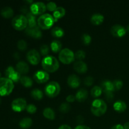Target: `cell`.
Masks as SVG:
<instances>
[{
	"label": "cell",
	"mask_w": 129,
	"mask_h": 129,
	"mask_svg": "<svg viewBox=\"0 0 129 129\" xmlns=\"http://www.w3.org/2000/svg\"><path fill=\"white\" fill-rule=\"evenodd\" d=\"M94 83V79L91 76H88L84 79V83L86 86H91Z\"/></svg>",
	"instance_id": "ab89813d"
},
{
	"label": "cell",
	"mask_w": 129,
	"mask_h": 129,
	"mask_svg": "<svg viewBox=\"0 0 129 129\" xmlns=\"http://www.w3.org/2000/svg\"><path fill=\"white\" fill-rule=\"evenodd\" d=\"M88 91H87L86 89H84V88H81V89H80L79 90H78L75 95L76 100L77 101H78L79 102H84V101L88 98Z\"/></svg>",
	"instance_id": "ac0fdd59"
},
{
	"label": "cell",
	"mask_w": 129,
	"mask_h": 129,
	"mask_svg": "<svg viewBox=\"0 0 129 129\" xmlns=\"http://www.w3.org/2000/svg\"><path fill=\"white\" fill-rule=\"evenodd\" d=\"M21 84L24 87H26V88H30V87L32 86L33 85V80L31 78H30V77H28L26 76H23L21 77L20 80Z\"/></svg>",
	"instance_id": "4316f807"
},
{
	"label": "cell",
	"mask_w": 129,
	"mask_h": 129,
	"mask_svg": "<svg viewBox=\"0 0 129 129\" xmlns=\"http://www.w3.org/2000/svg\"><path fill=\"white\" fill-rule=\"evenodd\" d=\"M14 57H16V59H18V58L20 57V56H19L18 53H17V52L15 53V54H14Z\"/></svg>",
	"instance_id": "c3c4849f"
},
{
	"label": "cell",
	"mask_w": 129,
	"mask_h": 129,
	"mask_svg": "<svg viewBox=\"0 0 129 129\" xmlns=\"http://www.w3.org/2000/svg\"><path fill=\"white\" fill-rule=\"evenodd\" d=\"M26 102L24 98H18L14 100L11 103V108L16 112H21L26 109Z\"/></svg>",
	"instance_id": "ba28073f"
},
{
	"label": "cell",
	"mask_w": 129,
	"mask_h": 129,
	"mask_svg": "<svg viewBox=\"0 0 129 129\" xmlns=\"http://www.w3.org/2000/svg\"><path fill=\"white\" fill-rule=\"evenodd\" d=\"M81 40L83 44L86 45H88L91 42V37L88 34H84L81 37Z\"/></svg>",
	"instance_id": "d6a6232c"
},
{
	"label": "cell",
	"mask_w": 129,
	"mask_h": 129,
	"mask_svg": "<svg viewBox=\"0 0 129 129\" xmlns=\"http://www.w3.org/2000/svg\"><path fill=\"white\" fill-rule=\"evenodd\" d=\"M74 69L79 74H84L88 71V66L82 60H77L74 64Z\"/></svg>",
	"instance_id": "2e32d148"
},
{
	"label": "cell",
	"mask_w": 129,
	"mask_h": 129,
	"mask_svg": "<svg viewBox=\"0 0 129 129\" xmlns=\"http://www.w3.org/2000/svg\"><path fill=\"white\" fill-rule=\"evenodd\" d=\"M71 107L69 105V103H63L59 107V110L61 113H66L68 112H69V111L70 110Z\"/></svg>",
	"instance_id": "1f68e13d"
},
{
	"label": "cell",
	"mask_w": 129,
	"mask_h": 129,
	"mask_svg": "<svg viewBox=\"0 0 129 129\" xmlns=\"http://www.w3.org/2000/svg\"><path fill=\"white\" fill-rule=\"evenodd\" d=\"M46 7L47 9L49 11H52L54 12L55 10L57 9V5L55 3L52 2V1H50V2H49L46 5Z\"/></svg>",
	"instance_id": "f35d334b"
},
{
	"label": "cell",
	"mask_w": 129,
	"mask_h": 129,
	"mask_svg": "<svg viewBox=\"0 0 129 129\" xmlns=\"http://www.w3.org/2000/svg\"><path fill=\"white\" fill-rule=\"evenodd\" d=\"M12 26L16 30H23L28 26V20L26 16L18 15L15 16L11 21Z\"/></svg>",
	"instance_id": "8992f818"
},
{
	"label": "cell",
	"mask_w": 129,
	"mask_h": 129,
	"mask_svg": "<svg viewBox=\"0 0 129 129\" xmlns=\"http://www.w3.org/2000/svg\"><path fill=\"white\" fill-rule=\"evenodd\" d=\"M30 12L34 15H42L46 11V5H45L43 2L33 3L30 6Z\"/></svg>",
	"instance_id": "9c48e42d"
},
{
	"label": "cell",
	"mask_w": 129,
	"mask_h": 129,
	"mask_svg": "<svg viewBox=\"0 0 129 129\" xmlns=\"http://www.w3.org/2000/svg\"><path fill=\"white\" fill-rule=\"evenodd\" d=\"M45 93L49 98L57 96L60 92V86L56 81H51L48 83L44 88Z\"/></svg>",
	"instance_id": "5b68a950"
},
{
	"label": "cell",
	"mask_w": 129,
	"mask_h": 129,
	"mask_svg": "<svg viewBox=\"0 0 129 129\" xmlns=\"http://www.w3.org/2000/svg\"><path fill=\"white\" fill-rule=\"evenodd\" d=\"M110 129H124V128H123V126L121 124H117L113 125Z\"/></svg>",
	"instance_id": "ee69618b"
},
{
	"label": "cell",
	"mask_w": 129,
	"mask_h": 129,
	"mask_svg": "<svg viewBox=\"0 0 129 129\" xmlns=\"http://www.w3.org/2000/svg\"><path fill=\"white\" fill-rule=\"evenodd\" d=\"M16 70L20 74H26L29 71L28 64L24 61L18 62L16 65Z\"/></svg>",
	"instance_id": "e0dca14e"
},
{
	"label": "cell",
	"mask_w": 129,
	"mask_h": 129,
	"mask_svg": "<svg viewBox=\"0 0 129 129\" xmlns=\"http://www.w3.org/2000/svg\"><path fill=\"white\" fill-rule=\"evenodd\" d=\"M90 21L94 25H100L104 21V16L100 13L93 14L91 17Z\"/></svg>",
	"instance_id": "44dd1931"
},
{
	"label": "cell",
	"mask_w": 129,
	"mask_h": 129,
	"mask_svg": "<svg viewBox=\"0 0 129 129\" xmlns=\"http://www.w3.org/2000/svg\"><path fill=\"white\" fill-rule=\"evenodd\" d=\"M103 93V89L102 87L99 86H94L91 90V94L94 98H98Z\"/></svg>",
	"instance_id": "4dcf8cb0"
},
{
	"label": "cell",
	"mask_w": 129,
	"mask_h": 129,
	"mask_svg": "<svg viewBox=\"0 0 129 129\" xmlns=\"http://www.w3.org/2000/svg\"><path fill=\"white\" fill-rule=\"evenodd\" d=\"M17 47L19 50L23 51L27 49V44L24 40H20L17 43Z\"/></svg>",
	"instance_id": "836d02e7"
},
{
	"label": "cell",
	"mask_w": 129,
	"mask_h": 129,
	"mask_svg": "<svg viewBox=\"0 0 129 129\" xmlns=\"http://www.w3.org/2000/svg\"><path fill=\"white\" fill-rule=\"evenodd\" d=\"M123 128L124 129H129V122H126L123 125Z\"/></svg>",
	"instance_id": "7dc6e473"
},
{
	"label": "cell",
	"mask_w": 129,
	"mask_h": 129,
	"mask_svg": "<svg viewBox=\"0 0 129 129\" xmlns=\"http://www.w3.org/2000/svg\"><path fill=\"white\" fill-rule=\"evenodd\" d=\"M43 115L45 118H47L49 120L55 119V112L51 108H46L43 111Z\"/></svg>",
	"instance_id": "f1b7e54d"
},
{
	"label": "cell",
	"mask_w": 129,
	"mask_h": 129,
	"mask_svg": "<svg viewBox=\"0 0 129 129\" xmlns=\"http://www.w3.org/2000/svg\"><path fill=\"white\" fill-rule=\"evenodd\" d=\"M64 30L59 26H55L51 30V34L53 37L56 38H61L64 35Z\"/></svg>",
	"instance_id": "83f0119b"
},
{
	"label": "cell",
	"mask_w": 129,
	"mask_h": 129,
	"mask_svg": "<svg viewBox=\"0 0 129 129\" xmlns=\"http://www.w3.org/2000/svg\"><path fill=\"white\" fill-rule=\"evenodd\" d=\"M58 129H72V128H71V127L69 125H68L64 124V125H60Z\"/></svg>",
	"instance_id": "f6af8a7d"
},
{
	"label": "cell",
	"mask_w": 129,
	"mask_h": 129,
	"mask_svg": "<svg viewBox=\"0 0 129 129\" xmlns=\"http://www.w3.org/2000/svg\"><path fill=\"white\" fill-rule=\"evenodd\" d=\"M14 89V83L7 78L0 77V96L10 94Z\"/></svg>",
	"instance_id": "277c9868"
},
{
	"label": "cell",
	"mask_w": 129,
	"mask_h": 129,
	"mask_svg": "<svg viewBox=\"0 0 129 129\" xmlns=\"http://www.w3.org/2000/svg\"><path fill=\"white\" fill-rule=\"evenodd\" d=\"M26 17L28 20V27H34L37 26V20L36 19V16L31 12H28L26 15Z\"/></svg>",
	"instance_id": "603a6c76"
},
{
	"label": "cell",
	"mask_w": 129,
	"mask_h": 129,
	"mask_svg": "<svg viewBox=\"0 0 129 129\" xmlns=\"http://www.w3.org/2000/svg\"><path fill=\"white\" fill-rule=\"evenodd\" d=\"M0 76H1V73H0Z\"/></svg>",
	"instance_id": "816d5d0a"
},
{
	"label": "cell",
	"mask_w": 129,
	"mask_h": 129,
	"mask_svg": "<svg viewBox=\"0 0 129 129\" xmlns=\"http://www.w3.org/2000/svg\"><path fill=\"white\" fill-rule=\"evenodd\" d=\"M42 66L44 70L48 73H54L59 68V62L55 57L47 55L42 60Z\"/></svg>",
	"instance_id": "6da1fadb"
},
{
	"label": "cell",
	"mask_w": 129,
	"mask_h": 129,
	"mask_svg": "<svg viewBox=\"0 0 129 129\" xmlns=\"http://www.w3.org/2000/svg\"><path fill=\"white\" fill-rule=\"evenodd\" d=\"M1 15L2 16L6 18H10L12 17L14 15V11L11 7L6 6V7L3 8L1 10Z\"/></svg>",
	"instance_id": "d4e9b609"
},
{
	"label": "cell",
	"mask_w": 129,
	"mask_h": 129,
	"mask_svg": "<svg viewBox=\"0 0 129 129\" xmlns=\"http://www.w3.org/2000/svg\"><path fill=\"white\" fill-rule=\"evenodd\" d=\"M40 53L44 56H47L49 52V47L46 44H44V45H41L40 48Z\"/></svg>",
	"instance_id": "d590c367"
},
{
	"label": "cell",
	"mask_w": 129,
	"mask_h": 129,
	"mask_svg": "<svg viewBox=\"0 0 129 129\" xmlns=\"http://www.w3.org/2000/svg\"><path fill=\"white\" fill-rule=\"evenodd\" d=\"M55 20L52 15L45 13L40 15L37 19L38 26L43 30H48L53 26L55 23Z\"/></svg>",
	"instance_id": "3957f363"
},
{
	"label": "cell",
	"mask_w": 129,
	"mask_h": 129,
	"mask_svg": "<svg viewBox=\"0 0 129 129\" xmlns=\"http://www.w3.org/2000/svg\"><path fill=\"white\" fill-rule=\"evenodd\" d=\"M68 84L72 88H77L81 84V79L76 74H72L68 78Z\"/></svg>",
	"instance_id": "9a60e30c"
},
{
	"label": "cell",
	"mask_w": 129,
	"mask_h": 129,
	"mask_svg": "<svg viewBox=\"0 0 129 129\" xmlns=\"http://www.w3.org/2000/svg\"><path fill=\"white\" fill-rule=\"evenodd\" d=\"M86 53L84 50H79L75 53V58H76L78 60H82L85 58Z\"/></svg>",
	"instance_id": "e575fe53"
},
{
	"label": "cell",
	"mask_w": 129,
	"mask_h": 129,
	"mask_svg": "<svg viewBox=\"0 0 129 129\" xmlns=\"http://www.w3.org/2000/svg\"><path fill=\"white\" fill-rule=\"evenodd\" d=\"M50 47L53 52H60L62 50V43L58 40H54L50 44Z\"/></svg>",
	"instance_id": "cb8c5ba5"
},
{
	"label": "cell",
	"mask_w": 129,
	"mask_h": 129,
	"mask_svg": "<svg viewBox=\"0 0 129 129\" xmlns=\"http://www.w3.org/2000/svg\"><path fill=\"white\" fill-rule=\"evenodd\" d=\"M32 120L30 118H23L19 123L20 127L22 129H28L32 125Z\"/></svg>",
	"instance_id": "484cf974"
},
{
	"label": "cell",
	"mask_w": 129,
	"mask_h": 129,
	"mask_svg": "<svg viewBox=\"0 0 129 129\" xmlns=\"http://www.w3.org/2000/svg\"><path fill=\"white\" fill-rule=\"evenodd\" d=\"M75 59V54L71 49L66 48L62 49L59 52V59L62 63L64 64H69L73 62Z\"/></svg>",
	"instance_id": "52a82bcc"
},
{
	"label": "cell",
	"mask_w": 129,
	"mask_h": 129,
	"mask_svg": "<svg viewBox=\"0 0 129 129\" xmlns=\"http://www.w3.org/2000/svg\"><path fill=\"white\" fill-rule=\"evenodd\" d=\"M1 98H0V104H1Z\"/></svg>",
	"instance_id": "f907efd6"
},
{
	"label": "cell",
	"mask_w": 129,
	"mask_h": 129,
	"mask_svg": "<svg viewBox=\"0 0 129 129\" xmlns=\"http://www.w3.org/2000/svg\"><path fill=\"white\" fill-rule=\"evenodd\" d=\"M110 32L113 37L117 38H121L125 36L127 33V30L122 25L119 24H116L112 26L110 29Z\"/></svg>",
	"instance_id": "4fadbf2b"
},
{
	"label": "cell",
	"mask_w": 129,
	"mask_h": 129,
	"mask_svg": "<svg viewBox=\"0 0 129 129\" xmlns=\"http://www.w3.org/2000/svg\"><path fill=\"white\" fill-rule=\"evenodd\" d=\"M113 84H114L115 89L116 91L120 90L123 87V83L122 82V81L120 80V79H116V80H114L113 81Z\"/></svg>",
	"instance_id": "8d00e7d4"
},
{
	"label": "cell",
	"mask_w": 129,
	"mask_h": 129,
	"mask_svg": "<svg viewBox=\"0 0 129 129\" xmlns=\"http://www.w3.org/2000/svg\"><path fill=\"white\" fill-rule=\"evenodd\" d=\"M83 120H84V118H83L81 115H79L78 117H77V122H78L79 123H83Z\"/></svg>",
	"instance_id": "bcb514c9"
},
{
	"label": "cell",
	"mask_w": 129,
	"mask_h": 129,
	"mask_svg": "<svg viewBox=\"0 0 129 129\" xmlns=\"http://www.w3.org/2000/svg\"><path fill=\"white\" fill-rule=\"evenodd\" d=\"M26 59L32 65H37L40 61V54L35 49H31L26 54Z\"/></svg>",
	"instance_id": "8fae6325"
},
{
	"label": "cell",
	"mask_w": 129,
	"mask_h": 129,
	"mask_svg": "<svg viewBox=\"0 0 129 129\" xmlns=\"http://www.w3.org/2000/svg\"><path fill=\"white\" fill-rule=\"evenodd\" d=\"M75 100L76 97L73 94H69L66 98V101L68 103H73V102H74L75 101Z\"/></svg>",
	"instance_id": "b9f144b4"
},
{
	"label": "cell",
	"mask_w": 129,
	"mask_h": 129,
	"mask_svg": "<svg viewBox=\"0 0 129 129\" xmlns=\"http://www.w3.org/2000/svg\"><path fill=\"white\" fill-rule=\"evenodd\" d=\"M126 30H127V32H128V33H129V25H128V26H127V29H126Z\"/></svg>",
	"instance_id": "681fc988"
},
{
	"label": "cell",
	"mask_w": 129,
	"mask_h": 129,
	"mask_svg": "<svg viewBox=\"0 0 129 129\" xmlns=\"http://www.w3.org/2000/svg\"><path fill=\"white\" fill-rule=\"evenodd\" d=\"M107 110V103L102 99L94 100L91 103V111L94 115L100 117L104 115Z\"/></svg>",
	"instance_id": "7a4b0ae2"
},
{
	"label": "cell",
	"mask_w": 129,
	"mask_h": 129,
	"mask_svg": "<svg viewBox=\"0 0 129 129\" xmlns=\"http://www.w3.org/2000/svg\"><path fill=\"white\" fill-rule=\"evenodd\" d=\"M31 96L35 100H40L42 99L43 96H44V93L42 90L36 88V89H34L31 91Z\"/></svg>",
	"instance_id": "f546056e"
},
{
	"label": "cell",
	"mask_w": 129,
	"mask_h": 129,
	"mask_svg": "<svg viewBox=\"0 0 129 129\" xmlns=\"http://www.w3.org/2000/svg\"><path fill=\"white\" fill-rule=\"evenodd\" d=\"M66 15V10L63 7L59 6L57 8L56 10L53 12V17H54L55 21H57L59 19L62 18Z\"/></svg>",
	"instance_id": "7402d4cb"
},
{
	"label": "cell",
	"mask_w": 129,
	"mask_h": 129,
	"mask_svg": "<svg viewBox=\"0 0 129 129\" xmlns=\"http://www.w3.org/2000/svg\"><path fill=\"white\" fill-rule=\"evenodd\" d=\"M113 108L118 113L124 112L127 109V104L122 100H118L113 104Z\"/></svg>",
	"instance_id": "d6986e66"
},
{
	"label": "cell",
	"mask_w": 129,
	"mask_h": 129,
	"mask_svg": "<svg viewBox=\"0 0 129 129\" xmlns=\"http://www.w3.org/2000/svg\"><path fill=\"white\" fill-rule=\"evenodd\" d=\"M105 95V98L108 102H112L113 100V93L112 91H103Z\"/></svg>",
	"instance_id": "60d3db41"
},
{
	"label": "cell",
	"mask_w": 129,
	"mask_h": 129,
	"mask_svg": "<svg viewBox=\"0 0 129 129\" xmlns=\"http://www.w3.org/2000/svg\"><path fill=\"white\" fill-rule=\"evenodd\" d=\"M26 110L28 113H30V114H34V113H35L37 112V108L36 106L35 105L29 104L27 105V106H26Z\"/></svg>",
	"instance_id": "74e56055"
},
{
	"label": "cell",
	"mask_w": 129,
	"mask_h": 129,
	"mask_svg": "<svg viewBox=\"0 0 129 129\" xmlns=\"http://www.w3.org/2000/svg\"><path fill=\"white\" fill-rule=\"evenodd\" d=\"M102 88L103 91H115L114 84L112 81L110 80H104L102 82Z\"/></svg>",
	"instance_id": "ffe728a7"
},
{
	"label": "cell",
	"mask_w": 129,
	"mask_h": 129,
	"mask_svg": "<svg viewBox=\"0 0 129 129\" xmlns=\"http://www.w3.org/2000/svg\"><path fill=\"white\" fill-rule=\"evenodd\" d=\"M49 78V73L44 70H38L34 74V80L39 84H43L47 82Z\"/></svg>",
	"instance_id": "7c38bea8"
},
{
	"label": "cell",
	"mask_w": 129,
	"mask_h": 129,
	"mask_svg": "<svg viewBox=\"0 0 129 129\" xmlns=\"http://www.w3.org/2000/svg\"><path fill=\"white\" fill-rule=\"evenodd\" d=\"M5 74L6 75V78H8L13 82H18L21 78V74L12 66H8L6 69L5 72Z\"/></svg>",
	"instance_id": "30bf717a"
},
{
	"label": "cell",
	"mask_w": 129,
	"mask_h": 129,
	"mask_svg": "<svg viewBox=\"0 0 129 129\" xmlns=\"http://www.w3.org/2000/svg\"><path fill=\"white\" fill-rule=\"evenodd\" d=\"M74 129H91L90 127H88L86 125H79L77 126Z\"/></svg>",
	"instance_id": "7bdbcfd3"
},
{
	"label": "cell",
	"mask_w": 129,
	"mask_h": 129,
	"mask_svg": "<svg viewBox=\"0 0 129 129\" xmlns=\"http://www.w3.org/2000/svg\"><path fill=\"white\" fill-rule=\"evenodd\" d=\"M25 33L27 35L35 39H40L42 37V32L39 26H34V27L27 26L25 29Z\"/></svg>",
	"instance_id": "5bb4252c"
}]
</instances>
